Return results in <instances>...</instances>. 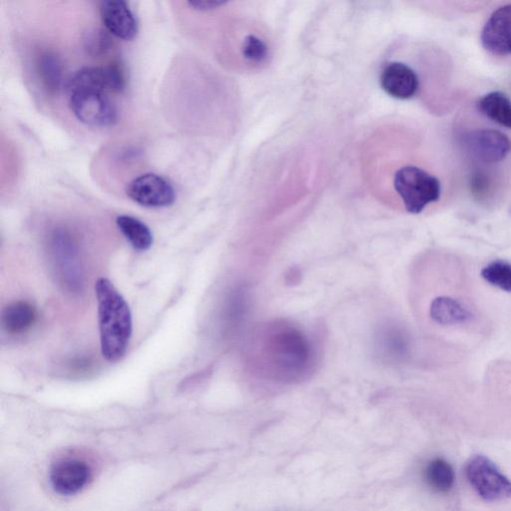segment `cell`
<instances>
[{
	"label": "cell",
	"mask_w": 511,
	"mask_h": 511,
	"mask_svg": "<svg viewBox=\"0 0 511 511\" xmlns=\"http://www.w3.org/2000/svg\"><path fill=\"white\" fill-rule=\"evenodd\" d=\"M392 187L410 214H419L440 198L441 185L436 176L415 165L400 167L392 177Z\"/></svg>",
	"instance_id": "obj_3"
},
{
	"label": "cell",
	"mask_w": 511,
	"mask_h": 511,
	"mask_svg": "<svg viewBox=\"0 0 511 511\" xmlns=\"http://www.w3.org/2000/svg\"><path fill=\"white\" fill-rule=\"evenodd\" d=\"M256 357L268 376L280 381L298 380L313 361L311 343L299 330L284 323L270 325L255 339Z\"/></svg>",
	"instance_id": "obj_1"
},
{
	"label": "cell",
	"mask_w": 511,
	"mask_h": 511,
	"mask_svg": "<svg viewBox=\"0 0 511 511\" xmlns=\"http://www.w3.org/2000/svg\"><path fill=\"white\" fill-rule=\"evenodd\" d=\"M481 277L491 286L511 293V264L500 260L491 262L481 270Z\"/></svg>",
	"instance_id": "obj_19"
},
{
	"label": "cell",
	"mask_w": 511,
	"mask_h": 511,
	"mask_svg": "<svg viewBox=\"0 0 511 511\" xmlns=\"http://www.w3.org/2000/svg\"><path fill=\"white\" fill-rule=\"evenodd\" d=\"M480 41L491 54L511 55V4L500 6L489 16L481 32Z\"/></svg>",
	"instance_id": "obj_10"
},
{
	"label": "cell",
	"mask_w": 511,
	"mask_h": 511,
	"mask_svg": "<svg viewBox=\"0 0 511 511\" xmlns=\"http://www.w3.org/2000/svg\"><path fill=\"white\" fill-rule=\"evenodd\" d=\"M37 321V311L33 304L16 301L9 304L2 314L3 327L11 335H22L31 330Z\"/></svg>",
	"instance_id": "obj_14"
},
{
	"label": "cell",
	"mask_w": 511,
	"mask_h": 511,
	"mask_svg": "<svg viewBox=\"0 0 511 511\" xmlns=\"http://www.w3.org/2000/svg\"><path fill=\"white\" fill-rule=\"evenodd\" d=\"M477 110L491 122L511 130V101L506 94L493 92L484 95L477 102Z\"/></svg>",
	"instance_id": "obj_15"
},
{
	"label": "cell",
	"mask_w": 511,
	"mask_h": 511,
	"mask_svg": "<svg viewBox=\"0 0 511 511\" xmlns=\"http://www.w3.org/2000/svg\"><path fill=\"white\" fill-rule=\"evenodd\" d=\"M118 229L123 234L136 251H149L153 245V233L144 222L130 215H121L116 218Z\"/></svg>",
	"instance_id": "obj_16"
},
{
	"label": "cell",
	"mask_w": 511,
	"mask_h": 511,
	"mask_svg": "<svg viewBox=\"0 0 511 511\" xmlns=\"http://www.w3.org/2000/svg\"><path fill=\"white\" fill-rule=\"evenodd\" d=\"M428 485L437 493L447 494L453 489L456 475L453 467L447 460L435 458L429 461L425 470Z\"/></svg>",
	"instance_id": "obj_17"
},
{
	"label": "cell",
	"mask_w": 511,
	"mask_h": 511,
	"mask_svg": "<svg viewBox=\"0 0 511 511\" xmlns=\"http://www.w3.org/2000/svg\"><path fill=\"white\" fill-rule=\"evenodd\" d=\"M241 53L245 61L250 64L261 65L268 62V44L258 35H246L242 43Z\"/></svg>",
	"instance_id": "obj_20"
},
{
	"label": "cell",
	"mask_w": 511,
	"mask_h": 511,
	"mask_svg": "<svg viewBox=\"0 0 511 511\" xmlns=\"http://www.w3.org/2000/svg\"><path fill=\"white\" fill-rule=\"evenodd\" d=\"M429 316L440 326H456L466 323L474 318L470 309L454 297L441 296L431 302Z\"/></svg>",
	"instance_id": "obj_13"
},
{
	"label": "cell",
	"mask_w": 511,
	"mask_h": 511,
	"mask_svg": "<svg viewBox=\"0 0 511 511\" xmlns=\"http://www.w3.org/2000/svg\"><path fill=\"white\" fill-rule=\"evenodd\" d=\"M128 198L147 208L169 207L176 200L173 185L163 176L145 173L136 177L126 188Z\"/></svg>",
	"instance_id": "obj_7"
},
{
	"label": "cell",
	"mask_w": 511,
	"mask_h": 511,
	"mask_svg": "<svg viewBox=\"0 0 511 511\" xmlns=\"http://www.w3.org/2000/svg\"><path fill=\"white\" fill-rule=\"evenodd\" d=\"M88 42L92 43V45L88 48H96L101 53H103L107 51V49H110L111 44L110 36L106 34V32L102 31L94 32L92 41Z\"/></svg>",
	"instance_id": "obj_21"
},
{
	"label": "cell",
	"mask_w": 511,
	"mask_h": 511,
	"mask_svg": "<svg viewBox=\"0 0 511 511\" xmlns=\"http://www.w3.org/2000/svg\"><path fill=\"white\" fill-rule=\"evenodd\" d=\"M125 83V75L120 65L86 66L71 77L67 91L93 90L117 93L123 92Z\"/></svg>",
	"instance_id": "obj_8"
},
{
	"label": "cell",
	"mask_w": 511,
	"mask_h": 511,
	"mask_svg": "<svg viewBox=\"0 0 511 511\" xmlns=\"http://www.w3.org/2000/svg\"><path fill=\"white\" fill-rule=\"evenodd\" d=\"M101 17L107 31L122 41H132L139 34L136 16L124 0H104Z\"/></svg>",
	"instance_id": "obj_12"
},
{
	"label": "cell",
	"mask_w": 511,
	"mask_h": 511,
	"mask_svg": "<svg viewBox=\"0 0 511 511\" xmlns=\"http://www.w3.org/2000/svg\"><path fill=\"white\" fill-rule=\"evenodd\" d=\"M101 346L107 362L121 361L130 347L133 332L130 304L113 283L106 278L95 284Z\"/></svg>",
	"instance_id": "obj_2"
},
{
	"label": "cell",
	"mask_w": 511,
	"mask_h": 511,
	"mask_svg": "<svg viewBox=\"0 0 511 511\" xmlns=\"http://www.w3.org/2000/svg\"><path fill=\"white\" fill-rule=\"evenodd\" d=\"M465 470L468 483L481 498L495 503L511 497V480L488 458L471 457Z\"/></svg>",
	"instance_id": "obj_4"
},
{
	"label": "cell",
	"mask_w": 511,
	"mask_h": 511,
	"mask_svg": "<svg viewBox=\"0 0 511 511\" xmlns=\"http://www.w3.org/2000/svg\"><path fill=\"white\" fill-rule=\"evenodd\" d=\"M92 469L80 459H63L51 471V483L55 493L73 496L90 483Z\"/></svg>",
	"instance_id": "obj_11"
},
{
	"label": "cell",
	"mask_w": 511,
	"mask_h": 511,
	"mask_svg": "<svg viewBox=\"0 0 511 511\" xmlns=\"http://www.w3.org/2000/svg\"><path fill=\"white\" fill-rule=\"evenodd\" d=\"M37 70L47 90L49 92L57 91L63 81L61 59L53 53H43L38 58Z\"/></svg>",
	"instance_id": "obj_18"
},
{
	"label": "cell",
	"mask_w": 511,
	"mask_h": 511,
	"mask_svg": "<svg viewBox=\"0 0 511 511\" xmlns=\"http://www.w3.org/2000/svg\"><path fill=\"white\" fill-rule=\"evenodd\" d=\"M463 144L470 159L481 164L501 163L511 153L509 137L494 128H481L467 132Z\"/></svg>",
	"instance_id": "obj_6"
},
{
	"label": "cell",
	"mask_w": 511,
	"mask_h": 511,
	"mask_svg": "<svg viewBox=\"0 0 511 511\" xmlns=\"http://www.w3.org/2000/svg\"><path fill=\"white\" fill-rule=\"evenodd\" d=\"M225 4L219 2V0H192V2L187 3L194 11L198 12L212 11V9L218 8Z\"/></svg>",
	"instance_id": "obj_22"
},
{
	"label": "cell",
	"mask_w": 511,
	"mask_h": 511,
	"mask_svg": "<svg viewBox=\"0 0 511 511\" xmlns=\"http://www.w3.org/2000/svg\"><path fill=\"white\" fill-rule=\"evenodd\" d=\"M68 93L72 111L83 124L110 127L117 122L116 106L108 93L93 90H72Z\"/></svg>",
	"instance_id": "obj_5"
},
{
	"label": "cell",
	"mask_w": 511,
	"mask_h": 511,
	"mask_svg": "<svg viewBox=\"0 0 511 511\" xmlns=\"http://www.w3.org/2000/svg\"><path fill=\"white\" fill-rule=\"evenodd\" d=\"M380 83L383 92L400 101L411 100L420 90V81L417 72L401 62L386 63L381 72Z\"/></svg>",
	"instance_id": "obj_9"
}]
</instances>
